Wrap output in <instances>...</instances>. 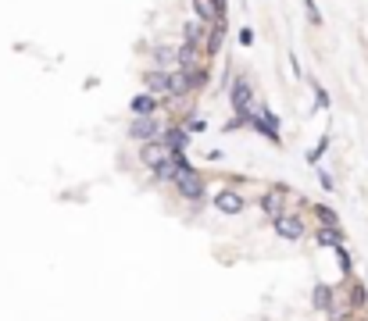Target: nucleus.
I'll return each mask as SVG.
<instances>
[{
  "label": "nucleus",
  "instance_id": "f257e3e1",
  "mask_svg": "<svg viewBox=\"0 0 368 321\" xmlns=\"http://www.w3.org/2000/svg\"><path fill=\"white\" fill-rule=\"evenodd\" d=\"M233 107H236V115L240 118H250L254 115V89H250V82L247 79H233Z\"/></svg>",
  "mask_w": 368,
  "mask_h": 321
},
{
  "label": "nucleus",
  "instance_id": "f03ea898",
  "mask_svg": "<svg viewBox=\"0 0 368 321\" xmlns=\"http://www.w3.org/2000/svg\"><path fill=\"white\" fill-rule=\"evenodd\" d=\"M172 182H176V189H179L183 196H190V200H200V196H204V182H200V175H197L193 168H179V172L172 175Z\"/></svg>",
  "mask_w": 368,
  "mask_h": 321
},
{
  "label": "nucleus",
  "instance_id": "7ed1b4c3",
  "mask_svg": "<svg viewBox=\"0 0 368 321\" xmlns=\"http://www.w3.org/2000/svg\"><path fill=\"white\" fill-rule=\"evenodd\" d=\"M168 157H172V146L168 143H157V139H150V143H143V165L147 168H161V165H168Z\"/></svg>",
  "mask_w": 368,
  "mask_h": 321
},
{
  "label": "nucleus",
  "instance_id": "20e7f679",
  "mask_svg": "<svg viewBox=\"0 0 368 321\" xmlns=\"http://www.w3.org/2000/svg\"><path fill=\"white\" fill-rule=\"evenodd\" d=\"M133 136L143 139V143L157 139V122H154L150 115H136V122H133Z\"/></svg>",
  "mask_w": 368,
  "mask_h": 321
},
{
  "label": "nucleus",
  "instance_id": "39448f33",
  "mask_svg": "<svg viewBox=\"0 0 368 321\" xmlns=\"http://www.w3.org/2000/svg\"><path fill=\"white\" fill-rule=\"evenodd\" d=\"M276 222V232L283 236V239H300L304 236V225L297 222V218H283V214H279V218H272Z\"/></svg>",
  "mask_w": 368,
  "mask_h": 321
},
{
  "label": "nucleus",
  "instance_id": "423d86ee",
  "mask_svg": "<svg viewBox=\"0 0 368 321\" xmlns=\"http://www.w3.org/2000/svg\"><path fill=\"white\" fill-rule=\"evenodd\" d=\"M147 86H150V93H172V72H165V68L150 72L147 75Z\"/></svg>",
  "mask_w": 368,
  "mask_h": 321
},
{
  "label": "nucleus",
  "instance_id": "0eeeda50",
  "mask_svg": "<svg viewBox=\"0 0 368 321\" xmlns=\"http://www.w3.org/2000/svg\"><path fill=\"white\" fill-rule=\"evenodd\" d=\"M215 207H219L222 214H240V210H243V196H240V193H219V196H215Z\"/></svg>",
  "mask_w": 368,
  "mask_h": 321
},
{
  "label": "nucleus",
  "instance_id": "6e6552de",
  "mask_svg": "<svg viewBox=\"0 0 368 321\" xmlns=\"http://www.w3.org/2000/svg\"><path fill=\"white\" fill-rule=\"evenodd\" d=\"M254 125L261 129V132H265L272 143H279V122L269 115V111H261V115H254Z\"/></svg>",
  "mask_w": 368,
  "mask_h": 321
},
{
  "label": "nucleus",
  "instance_id": "1a4fd4ad",
  "mask_svg": "<svg viewBox=\"0 0 368 321\" xmlns=\"http://www.w3.org/2000/svg\"><path fill=\"white\" fill-rule=\"evenodd\" d=\"M261 210H265L269 218H279V214H283V193L279 189L265 193V196H261Z\"/></svg>",
  "mask_w": 368,
  "mask_h": 321
},
{
  "label": "nucleus",
  "instance_id": "9d476101",
  "mask_svg": "<svg viewBox=\"0 0 368 321\" xmlns=\"http://www.w3.org/2000/svg\"><path fill=\"white\" fill-rule=\"evenodd\" d=\"M319 243H322V246H343V236H340L336 225H326V229L319 232Z\"/></svg>",
  "mask_w": 368,
  "mask_h": 321
},
{
  "label": "nucleus",
  "instance_id": "9b49d317",
  "mask_svg": "<svg viewBox=\"0 0 368 321\" xmlns=\"http://www.w3.org/2000/svg\"><path fill=\"white\" fill-rule=\"evenodd\" d=\"M154 107H157V100L147 93V96H136L133 100V115H154Z\"/></svg>",
  "mask_w": 368,
  "mask_h": 321
},
{
  "label": "nucleus",
  "instance_id": "f8f14e48",
  "mask_svg": "<svg viewBox=\"0 0 368 321\" xmlns=\"http://www.w3.org/2000/svg\"><path fill=\"white\" fill-rule=\"evenodd\" d=\"M314 303H319L322 310L333 307V289H329V286H319V289H314Z\"/></svg>",
  "mask_w": 368,
  "mask_h": 321
},
{
  "label": "nucleus",
  "instance_id": "ddd939ff",
  "mask_svg": "<svg viewBox=\"0 0 368 321\" xmlns=\"http://www.w3.org/2000/svg\"><path fill=\"white\" fill-rule=\"evenodd\" d=\"M186 143H190V136H186V132H179V129H172V132H168V146H172V150H183Z\"/></svg>",
  "mask_w": 368,
  "mask_h": 321
},
{
  "label": "nucleus",
  "instance_id": "4468645a",
  "mask_svg": "<svg viewBox=\"0 0 368 321\" xmlns=\"http://www.w3.org/2000/svg\"><path fill=\"white\" fill-rule=\"evenodd\" d=\"M314 210H319L322 225H340V222H336V210H329V207H314Z\"/></svg>",
  "mask_w": 368,
  "mask_h": 321
},
{
  "label": "nucleus",
  "instance_id": "2eb2a0df",
  "mask_svg": "<svg viewBox=\"0 0 368 321\" xmlns=\"http://www.w3.org/2000/svg\"><path fill=\"white\" fill-rule=\"evenodd\" d=\"M314 103H319V111H326V107H329V93L322 86H314Z\"/></svg>",
  "mask_w": 368,
  "mask_h": 321
},
{
  "label": "nucleus",
  "instance_id": "dca6fc26",
  "mask_svg": "<svg viewBox=\"0 0 368 321\" xmlns=\"http://www.w3.org/2000/svg\"><path fill=\"white\" fill-rule=\"evenodd\" d=\"M304 8H307V18H311L314 25H319V22H322V11H319V8H314V0H304Z\"/></svg>",
  "mask_w": 368,
  "mask_h": 321
},
{
  "label": "nucleus",
  "instance_id": "f3484780",
  "mask_svg": "<svg viewBox=\"0 0 368 321\" xmlns=\"http://www.w3.org/2000/svg\"><path fill=\"white\" fill-rule=\"evenodd\" d=\"M326 146H329V139H322V143H319V146H314V150H311V153H307V160H311V165H319V157H322V153H326Z\"/></svg>",
  "mask_w": 368,
  "mask_h": 321
}]
</instances>
